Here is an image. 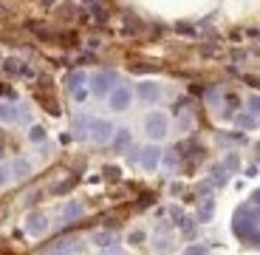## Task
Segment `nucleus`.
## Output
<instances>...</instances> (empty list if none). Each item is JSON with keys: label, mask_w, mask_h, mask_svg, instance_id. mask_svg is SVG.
<instances>
[{"label": "nucleus", "mask_w": 260, "mask_h": 255, "mask_svg": "<svg viewBox=\"0 0 260 255\" xmlns=\"http://www.w3.org/2000/svg\"><path fill=\"white\" fill-rule=\"evenodd\" d=\"M167 128H170V122L161 111H153L144 117V131H147L150 139H164L167 136Z\"/></svg>", "instance_id": "1"}, {"label": "nucleus", "mask_w": 260, "mask_h": 255, "mask_svg": "<svg viewBox=\"0 0 260 255\" xmlns=\"http://www.w3.org/2000/svg\"><path fill=\"white\" fill-rule=\"evenodd\" d=\"M28 139H31V142H46V131H43L40 125H34L31 131H28Z\"/></svg>", "instance_id": "20"}, {"label": "nucleus", "mask_w": 260, "mask_h": 255, "mask_svg": "<svg viewBox=\"0 0 260 255\" xmlns=\"http://www.w3.org/2000/svg\"><path fill=\"white\" fill-rule=\"evenodd\" d=\"M28 173H31V164H28L26 159H17V162H12V176H14V179H26Z\"/></svg>", "instance_id": "13"}, {"label": "nucleus", "mask_w": 260, "mask_h": 255, "mask_svg": "<svg viewBox=\"0 0 260 255\" xmlns=\"http://www.w3.org/2000/svg\"><path fill=\"white\" fill-rule=\"evenodd\" d=\"M74 184H77V179H68V182H62V184H57V187H54V193H68V190L74 187Z\"/></svg>", "instance_id": "22"}, {"label": "nucleus", "mask_w": 260, "mask_h": 255, "mask_svg": "<svg viewBox=\"0 0 260 255\" xmlns=\"http://www.w3.org/2000/svg\"><path fill=\"white\" fill-rule=\"evenodd\" d=\"M0 145H3V133H0Z\"/></svg>", "instance_id": "27"}, {"label": "nucleus", "mask_w": 260, "mask_h": 255, "mask_svg": "<svg viewBox=\"0 0 260 255\" xmlns=\"http://www.w3.org/2000/svg\"><path fill=\"white\" fill-rule=\"evenodd\" d=\"M235 167H238V156H226L223 162L215 164V167H212V179H209L212 187H223V184L229 182V176H232Z\"/></svg>", "instance_id": "3"}, {"label": "nucleus", "mask_w": 260, "mask_h": 255, "mask_svg": "<svg viewBox=\"0 0 260 255\" xmlns=\"http://www.w3.org/2000/svg\"><path fill=\"white\" fill-rule=\"evenodd\" d=\"M93 241H96L102 249H108V247H116V238H113L111 233H96V236H93Z\"/></svg>", "instance_id": "16"}, {"label": "nucleus", "mask_w": 260, "mask_h": 255, "mask_svg": "<svg viewBox=\"0 0 260 255\" xmlns=\"http://www.w3.org/2000/svg\"><path fill=\"white\" fill-rule=\"evenodd\" d=\"M12 164H0V187H6L9 182H12Z\"/></svg>", "instance_id": "18"}, {"label": "nucleus", "mask_w": 260, "mask_h": 255, "mask_svg": "<svg viewBox=\"0 0 260 255\" xmlns=\"http://www.w3.org/2000/svg\"><path fill=\"white\" fill-rule=\"evenodd\" d=\"M82 213H85V207L79 202H68L62 207V221H77V218H82Z\"/></svg>", "instance_id": "12"}, {"label": "nucleus", "mask_w": 260, "mask_h": 255, "mask_svg": "<svg viewBox=\"0 0 260 255\" xmlns=\"http://www.w3.org/2000/svg\"><path fill=\"white\" fill-rule=\"evenodd\" d=\"M0 122H6V125L20 122V108H14L9 102H0Z\"/></svg>", "instance_id": "11"}, {"label": "nucleus", "mask_w": 260, "mask_h": 255, "mask_svg": "<svg viewBox=\"0 0 260 255\" xmlns=\"http://www.w3.org/2000/svg\"><path fill=\"white\" fill-rule=\"evenodd\" d=\"M249 114H252L254 119H260V97H249Z\"/></svg>", "instance_id": "21"}, {"label": "nucleus", "mask_w": 260, "mask_h": 255, "mask_svg": "<svg viewBox=\"0 0 260 255\" xmlns=\"http://www.w3.org/2000/svg\"><path fill=\"white\" fill-rule=\"evenodd\" d=\"M158 156H161V151H158L156 145H147V148L142 151V159H139V164H142V167H147V170H153V167L158 164Z\"/></svg>", "instance_id": "9"}, {"label": "nucleus", "mask_w": 260, "mask_h": 255, "mask_svg": "<svg viewBox=\"0 0 260 255\" xmlns=\"http://www.w3.org/2000/svg\"><path fill=\"white\" fill-rule=\"evenodd\" d=\"M257 159H260V145H257Z\"/></svg>", "instance_id": "26"}, {"label": "nucleus", "mask_w": 260, "mask_h": 255, "mask_svg": "<svg viewBox=\"0 0 260 255\" xmlns=\"http://www.w3.org/2000/svg\"><path fill=\"white\" fill-rule=\"evenodd\" d=\"M88 136H91L93 142H111V136H113V125L108 122V119H93V117H91V128H88Z\"/></svg>", "instance_id": "5"}, {"label": "nucleus", "mask_w": 260, "mask_h": 255, "mask_svg": "<svg viewBox=\"0 0 260 255\" xmlns=\"http://www.w3.org/2000/svg\"><path fill=\"white\" fill-rule=\"evenodd\" d=\"M65 85H68V91H71V97L77 99V102H85V97H88V77H85L82 71H74L71 77L65 79Z\"/></svg>", "instance_id": "4"}, {"label": "nucleus", "mask_w": 260, "mask_h": 255, "mask_svg": "<svg viewBox=\"0 0 260 255\" xmlns=\"http://www.w3.org/2000/svg\"><path fill=\"white\" fill-rule=\"evenodd\" d=\"M142 238H144L142 233H133V236H130V244H139V241H142Z\"/></svg>", "instance_id": "24"}, {"label": "nucleus", "mask_w": 260, "mask_h": 255, "mask_svg": "<svg viewBox=\"0 0 260 255\" xmlns=\"http://www.w3.org/2000/svg\"><path fill=\"white\" fill-rule=\"evenodd\" d=\"M88 128H91V117H77V122H74V133H77V139L88 136Z\"/></svg>", "instance_id": "14"}, {"label": "nucleus", "mask_w": 260, "mask_h": 255, "mask_svg": "<svg viewBox=\"0 0 260 255\" xmlns=\"http://www.w3.org/2000/svg\"><path fill=\"white\" fill-rule=\"evenodd\" d=\"M235 125H238V128H254L257 119H254L252 114H238V117H235Z\"/></svg>", "instance_id": "17"}, {"label": "nucleus", "mask_w": 260, "mask_h": 255, "mask_svg": "<svg viewBox=\"0 0 260 255\" xmlns=\"http://www.w3.org/2000/svg\"><path fill=\"white\" fill-rule=\"evenodd\" d=\"M184 255H207V247H201V244H198V247H189Z\"/></svg>", "instance_id": "23"}, {"label": "nucleus", "mask_w": 260, "mask_h": 255, "mask_svg": "<svg viewBox=\"0 0 260 255\" xmlns=\"http://www.w3.org/2000/svg\"><path fill=\"white\" fill-rule=\"evenodd\" d=\"M3 71H6L9 77H26V79H31L34 74H37L28 63H23V60H17V57H9L6 63H3Z\"/></svg>", "instance_id": "6"}, {"label": "nucleus", "mask_w": 260, "mask_h": 255, "mask_svg": "<svg viewBox=\"0 0 260 255\" xmlns=\"http://www.w3.org/2000/svg\"><path fill=\"white\" fill-rule=\"evenodd\" d=\"M91 88L96 97H111V91L116 88V74L113 71H96L91 77Z\"/></svg>", "instance_id": "2"}, {"label": "nucleus", "mask_w": 260, "mask_h": 255, "mask_svg": "<svg viewBox=\"0 0 260 255\" xmlns=\"http://www.w3.org/2000/svg\"><path fill=\"white\" fill-rule=\"evenodd\" d=\"M136 91H139V97H142L144 102H156V99L161 97V91H158V85H156V82H142Z\"/></svg>", "instance_id": "10"}, {"label": "nucleus", "mask_w": 260, "mask_h": 255, "mask_svg": "<svg viewBox=\"0 0 260 255\" xmlns=\"http://www.w3.org/2000/svg\"><path fill=\"white\" fill-rule=\"evenodd\" d=\"M113 145H116V148H127V145H130V131H127V128L116 131V142H113Z\"/></svg>", "instance_id": "19"}, {"label": "nucleus", "mask_w": 260, "mask_h": 255, "mask_svg": "<svg viewBox=\"0 0 260 255\" xmlns=\"http://www.w3.org/2000/svg\"><path fill=\"white\" fill-rule=\"evenodd\" d=\"M130 97H133V94H130V88H124V85H116V88H113L111 91V108L116 114H122V111H127V105H130Z\"/></svg>", "instance_id": "7"}, {"label": "nucleus", "mask_w": 260, "mask_h": 255, "mask_svg": "<svg viewBox=\"0 0 260 255\" xmlns=\"http://www.w3.org/2000/svg\"><path fill=\"white\" fill-rule=\"evenodd\" d=\"M46 230H48V218L43 216V213H28V218H26V233L28 236L40 238V236H46Z\"/></svg>", "instance_id": "8"}, {"label": "nucleus", "mask_w": 260, "mask_h": 255, "mask_svg": "<svg viewBox=\"0 0 260 255\" xmlns=\"http://www.w3.org/2000/svg\"><path fill=\"white\" fill-rule=\"evenodd\" d=\"M212 210H215V202L212 199H204L201 207H198V221H209L212 218Z\"/></svg>", "instance_id": "15"}, {"label": "nucleus", "mask_w": 260, "mask_h": 255, "mask_svg": "<svg viewBox=\"0 0 260 255\" xmlns=\"http://www.w3.org/2000/svg\"><path fill=\"white\" fill-rule=\"evenodd\" d=\"M252 204H257V207H260V190H254V193H252Z\"/></svg>", "instance_id": "25"}]
</instances>
